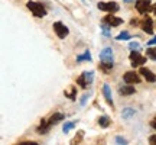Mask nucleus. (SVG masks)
<instances>
[{"instance_id": "obj_1", "label": "nucleus", "mask_w": 156, "mask_h": 145, "mask_svg": "<svg viewBox=\"0 0 156 145\" xmlns=\"http://www.w3.org/2000/svg\"><path fill=\"white\" fill-rule=\"evenodd\" d=\"M28 9L32 13H34V16L36 17H44L46 15V9H45V6L42 3H36V2H28Z\"/></svg>"}, {"instance_id": "obj_2", "label": "nucleus", "mask_w": 156, "mask_h": 145, "mask_svg": "<svg viewBox=\"0 0 156 145\" xmlns=\"http://www.w3.org/2000/svg\"><path fill=\"white\" fill-rule=\"evenodd\" d=\"M93 78H94V72L93 71H84L80 77H78L77 83L81 86V87H87V86H90V84L93 83Z\"/></svg>"}, {"instance_id": "obj_3", "label": "nucleus", "mask_w": 156, "mask_h": 145, "mask_svg": "<svg viewBox=\"0 0 156 145\" xmlns=\"http://www.w3.org/2000/svg\"><path fill=\"white\" fill-rule=\"evenodd\" d=\"M136 9L140 15H146L151 10H153V6H152L151 0H139V2H136Z\"/></svg>"}, {"instance_id": "obj_4", "label": "nucleus", "mask_w": 156, "mask_h": 145, "mask_svg": "<svg viewBox=\"0 0 156 145\" xmlns=\"http://www.w3.org/2000/svg\"><path fill=\"white\" fill-rule=\"evenodd\" d=\"M130 60H132V67H139L146 62V58L139 54V51H132L130 52Z\"/></svg>"}, {"instance_id": "obj_5", "label": "nucleus", "mask_w": 156, "mask_h": 145, "mask_svg": "<svg viewBox=\"0 0 156 145\" xmlns=\"http://www.w3.org/2000/svg\"><path fill=\"white\" fill-rule=\"evenodd\" d=\"M52 28H54V31H55V34L58 35V38H61V39L65 38V36L68 35V32H69V31H68V28L62 22H55Z\"/></svg>"}, {"instance_id": "obj_6", "label": "nucleus", "mask_w": 156, "mask_h": 145, "mask_svg": "<svg viewBox=\"0 0 156 145\" xmlns=\"http://www.w3.org/2000/svg\"><path fill=\"white\" fill-rule=\"evenodd\" d=\"M97 7L100 10H104V12H117L119 10V5L116 2H108V3H104V2H100Z\"/></svg>"}, {"instance_id": "obj_7", "label": "nucleus", "mask_w": 156, "mask_h": 145, "mask_svg": "<svg viewBox=\"0 0 156 145\" xmlns=\"http://www.w3.org/2000/svg\"><path fill=\"white\" fill-rule=\"evenodd\" d=\"M124 81L127 84H137V83H140V77H139V74L137 72H134V71H127L126 74H124Z\"/></svg>"}, {"instance_id": "obj_8", "label": "nucleus", "mask_w": 156, "mask_h": 145, "mask_svg": "<svg viewBox=\"0 0 156 145\" xmlns=\"http://www.w3.org/2000/svg\"><path fill=\"white\" fill-rule=\"evenodd\" d=\"M140 74H142V76L146 78V81H149V83H155L156 81V76L149 70V68L142 67L140 68Z\"/></svg>"}, {"instance_id": "obj_9", "label": "nucleus", "mask_w": 156, "mask_h": 145, "mask_svg": "<svg viewBox=\"0 0 156 145\" xmlns=\"http://www.w3.org/2000/svg\"><path fill=\"white\" fill-rule=\"evenodd\" d=\"M142 29L145 31L146 34H149V35L153 34V23H152L151 17H146L145 20L142 22Z\"/></svg>"}, {"instance_id": "obj_10", "label": "nucleus", "mask_w": 156, "mask_h": 145, "mask_svg": "<svg viewBox=\"0 0 156 145\" xmlns=\"http://www.w3.org/2000/svg\"><path fill=\"white\" fill-rule=\"evenodd\" d=\"M104 22L106 23H108L110 26H119V25H122L123 23V20L120 19V17H116V16H107L106 19H104Z\"/></svg>"}, {"instance_id": "obj_11", "label": "nucleus", "mask_w": 156, "mask_h": 145, "mask_svg": "<svg viewBox=\"0 0 156 145\" xmlns=\"http://www.w3.org/2000/svg\"><path fill=\"white\" fill-rule=\"evenodd\" d=\"M61 121H64V115H62V113H54V115L49 117L48 123H49L51 126H52V125H56V123H59Z\"/></svg>"}, {"instance_id": "obj_12", "label": "nucleus", "mask_w": 156, "mask_h": 145, "mask_svg": "<svg viewBox=\"0 0 156 145\" xmlns=\"http://www.w3.org/2000/svg\"><path fill=\"white\" fill-rule=\"evenodd\" d=\"M100 58L101 60H113V50L112 48H104L100 52Z\"/></svg>"}, {"instance_id": "obj_13", "label": "nucleus", "mask_w": 156, "mask_h": 145, "mask_svg": "<svg viewBox=\"0 0 156 145\" xmlns=\"http://www.w3.org/2000/svg\"><path fill=\"white\" fill-rule=\"evenodd\" d=\"M103 93H104V97H106V100L110 103L113 106V99H112V91H110V86L108 84H104L103 86Z\"/></svg>"}, {"instance_id": "obj_14", "label": "nucleus", "mask_w": 156, "mask_h": 145, "mask_svg": "<svg viewBox=\"0 0 156 145\" xmlns=\"http://www.w3.org/2000/svg\"><path fill=\"white\" fill-rule=\"evenodd\" d=\"M120 95H124V96H129V95H133L134 93V87L133 86H123L119 89Z\"/></svg>"}, {"instance_id": "obj_15", "label": "nucleus", "mask_w": 156, "mask_h": 145, "mask_svg": "<svg viewBox=\"0 0 156 145\" xmlns=\"http://www.w3.org/2000/svg\"><path fill=\"white\" fill-rule=\"evenodd\" d=\"M122 116H123V119H130L132 116H134V109H132V107H126V109L123 110Z\"/></svg>"}, {"instance_id": "obj_16", "label": "nucleus", "mask_w": 156, "mask_h": 145, "mask_svg": "<svg viewBox=\"0 0 156 145\" xmlns=\"http://www.w3.org/2000/svg\"><path fill=\"white\" fill-rule=\"evenodd\" d=\"M98 123H100L101 128H107V126L110 125V117L108 116H101L100 119H98Z\"/></svg>"}, {"instance_id": "obj_17", "label": "nucleus", "mask_w": 156, "mask_h": 145, "mask_svg": "<svg viewBox=\"0 0 156 145\" xmlns=\"http://www.w3.org/2000/svg\"><path fill=\"white\" fill-rule=\"evenodd\" d=\"M84 60H85V61H90V60H91V54H90L88 51H85L83 55L77 57V61H84Z\"/></svg>"}, {"instance_id": "obj_18", "label": "nucleus", "mask_w": 156, "mask_h": 145, "mask_svg": "<svg viewBox=\"0 0 156 145\" xmlns=\"http://www.w3.org/2000/svg\"><path fill=\"white\" fill-rule=\"evenodd\" d=\"M146 55L149 57L151 60L156 61V50L155 48H147V50H146Z\"/></svg>"}, {"instance_id": "obj_19", "label": "nucleus", "mask_w": 156, "mask_h": 145, "mask_svg": "<svg viewBox=\"0 0 156 145\" xmlns=\"http://www.w3.org/2000/svg\"><path fill=\"white\" fill-rule=\"evenodd\" d=\"M116 39H117V41H127V39H130V34L124 31V32H122V34L117 35Z\"/></svg>"}, {"instance_id": "obj_20", "label": "nucleus", "mask_w": 156, "mask_h": 145, "mask_svg": "<svg viewBox=\"0 0 156 145\" xmlns=\"http://www.w3.org/2000/svg\"><path fill=\"white\" fill-rule=\"evenodd\" d=\"M74 126H75V122H68V123H65V125H64V132H65V134H67V132H69V131H71Z\"/></svg>"}, {"instance_id": "obj_21", "label": "nucleus", "mask_w": 156, "mask_h": 145, "mask_svg": "<svg viewBox=\"0 0 156 145\" xmlns=\"http://www.w3.org/2000/svg\"><path fill=\"white\" fill-rule=\"evenodd\" d=\"M65 95L69 96V99H71V100H75V95H77V90H75V87H73L71 93H67V91H65Z\"/></svg>"}, {"instance_id": "obj_22", "label": "nucleus", "mask_w": 156, "mask_h": 145, "mask_svg": "<svg viewBox=\"0 0 156 145\" xmlns=\"http://www.w3.org/2000/svg\"><path fill=\"white\" fill-rule=\"evenodd\" d=\"M129 46H130V50H140V44H139V42H130V44H129Z\"/></svg>"}, {"instance_id": "obj_23", "label": "nucleus", "mask_w": 156, "mask_h": 145, "mask_svg": "<svg viewBox=\"0 0 156 145\" xmlns=\"http://www.w3.org/2000/svg\"><path fill=\"white\" fill-rule=\"evenodd\" d=\"M101 29H103V34H104V35H110V31H108V29H110V26L103 25V26H101Z\"/></svg>"}, {"instance_id": "obj_24", "label": "nucleus", "mask_w": 156, "mask_h": 145, "mask_svg": "<svg viewBox=\"0 0 156 145\" xmlns=\"http://www.w3.org/2000/svg\"><path fill=\"white\" fill-rule=\"evenodd\" d=\"M116 142H117V144H123V145L127 144V141L124 139V138H122V136H117V138H116Z\"/></svg>"}, {"instance_id": "obj_25", "label": "nucleus", "mask_w": 156, "mask_h": 145, "mask_svg": "<svg viewBox=\"0 0 156 145\" xmlns=\"http://www.w3.org/2000/svg\"><path fill=\"white\" fill-rule=\"evenodd\" d=\"M149 142H151V144H156V135L149 136Z\"/></svg>"}, {"instance_id": "obj_26", "label": "nucleus", "mask_w": 156, "mask_h": 145, "mask_svg": "<svg viewBox=\"0 0 156 145\" xmlns=\"http://www.w3.org/2000/svg\"><path fill=\"white\" fill-rule=\"evenodd\" d=\"M155 44H156V36H153V38H152L151 41L147 42V45H155Z\"/></svg>"}, {"instance_id": "obj_27", "label": "nucleus", "mask_w": 156, "mask_h": 145, "mask_svg": "<svg viewBox=\"0 0 156 145\" xmlns=\"http://www.w3.org/2000/svg\"><path fill=\"white\" fill-rule=\"evenodd\" d=\"M88 99V95H84L83 96V99H81V105H85V100Z\"/></svg>"}, {"instance_id": "obj_28", "label": "nucleus", "mask_w": 156, "mask_h": 145, "mask_svg": "<svg viewBox=\"0 0 156 145\" xmlns=\"http://www.w3.org/2000/svg\"><path fill=\"white\" fill-rule=\"evenodd\" d=\"M151 125H152V128H153V129L156 131V117H155V119H153V121L151 122Z\"/></svg>"}, {"instance_id": "obj_29", "label": "nucleus", "mask_w": 156, "mask_h": 145, "mask_svg": "<svg viewBox=\"0 0 156 145\" xmlns=\"http://www.w3.org/2000/svg\"><path fill=\"white\" fill-rule=\"evenodd\" d=\"M20 145H38L36 142H22Z\"/></svg>"}, {"instance_id": "obj_30", "label": "nucleus", "mask_w": 156, "mask_h": 145, "mask_svg": "<svg viewBox=\"0 0 156 145\" xmlns=\"http://www.w3.org/2000/svg\"><path fill=\"white\" fill-rule=\"evenodd\" d=\"M132 2H134V0H124V3H132Z\"/></svg>"}, {"instance_id": "obj_31", "label": "nucleus", "mask_w": 156, "mask_h": 145, "mask_svg": "<svg viewBox=\"0 0 156 145\" xmlns=\"http://www.w3.org/2000/svg\"><path fill=\"white\" fill-rule=\"evenodd\" d=\"M153 12H155V13H156V3H155V5H153Z\"/></svg>"}]
</instances>
